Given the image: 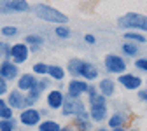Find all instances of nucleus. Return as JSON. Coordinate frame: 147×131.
Returning <instances> with one entry per match:
<instances>
[{
	"mask_svg": "<svg viewBox=\"0 0 147 131\" xmlns=\"http://www.w3.org/2000/svg\"><path fill=\"white\" fill-rule=\"evenodd\" d=\"M67 70L74 79H81V81H86V82H93L100 77V70H98L96 65L89 63L86 60H79V58L70 60L68 65H67Z\"/></svg>",
	"mask_w": 147,
	"mask_h": 131,
	"instance_id": "1",
	"label": "nucleus"
},
{
	"mask_svg": "<svg viewBox=\"0 0 147 131\" xmlns=\"http://www.w3.org/2000/svg\"><path fill=\"white\" fill-rule=\"evenodd\" d=\"M0 77L9 81H18L20 79V68H18L16 63H12L11 60H5L0 63Z\"/></svg>",
	"mask_w": 147,
	"mask_h": 131,
	"instance_id": "14",
	"label": "nucleus"
},
{
	"mask_svg": "<svg viewBox=\"0 0 147 131\" xmlns=\"http://www.w3.org/2000/svg\"><path fill=\"white\" fill-rule=\"evenodd\" d=\"M0 58H4L2 61L11 60V46L7 42H2V40H0Z\"/></svg>",
	"mask_w": 147,
	"mask_h": 131,
	"instance_id": "28",
	"label": "nucleus"
},
{
	"mask_svg": "<svg viewBox=\"0 0 147 131\" xmlns=\"http://www.w3.org/2000/svg\"><path fill=\"white\" fill-rule=\"evenodd\" d=\"M0 33H2L5 39H14V37L18 35V28L16 26H2Z\"/></svg>",
	"mask_w": 147,
	"mask_h": 131,
	"instance_id": "29",
	"label": "nucleus"
},
{
	"mask_svg": "<svg viewBox=\"0 0 147 131\" xmlns=\"http://www.w3.org/2000/svg\"><path fill=\"white\" fill-rule=\"evenodd\" d=\"M117 84H121L126 91H138V89H142L144 81H142V77L135 75V73L126 72V73L117 77Z\"/></svg>",
	"mask_w": 147,
	"mask_h": 131,
	"instance_id": "12",
	"label": "nucleus"
},
{
	"mask_svg": "<svg viewBox=\"0 0 147 131\" xmlns=\"http://www.w3.org/2000/svg\"><path fill=\"white\" fill-rule=\"evenodd\" d=\"M25 93L20 91V89H12L7 93V105L12 108V110H25L26 108V103H25Z\"/></svg>",
	"mask_w": 147,
	"mask_h": 131,
	"instance_id": "15",
	"label": "nucleus"
},
{
	"mask_svg": "<svg viewBox=\"0 0 147 131\" xmlns=\"http://www.w3.org/2000/svg\"><path fill=\"white\" fill-rule=\"evenodd\" d=\"M123 37H124V40L133 42V44H145V42H147L145 35H142L140 32H124Z\"/></svg>",
	"mask_w": 147,
	"mask_h": 131,
	"instance_id": "22",
	"label": "nucleus"
},
{
	"mask_svg": "<svg viewBox=\"0 0 147 131\" xmlns=\"http://www.w3.org/2000/svg\"><path fill=\"white\" fill-rule=\"evenodd\" d=\"M88 89H89V82L81 81V79H70L68 81V86H67V96L68 98L81 100V96L86 95Z\"/></svg>",
	"mask_w": 147,
	"mask_h": 131,
	"instance_id": "8",
	"label": "nucleus"
},
{
	"mask_svg": "<svg viewBox=\"0 0 147 131\" xmlns=\"http://www.w3.org/2000/svg\"><path fill=\"white\" fill-rule=\"evenodd\" d=\"M133 65H135V68H137L138 72L147 73V58H137Z\"/></svg>",
	"mask_w": 147,
	"mask_h": 131,
	"instance_id": "30",
	"label": "nucleus"
},
{
	"mask_svg": "<svg viewBox=\"0 0 147 131\" xmlns=\"http://www.w3.org/2000/svg\"><path fill=\"white\" fill-rule=\"evenodd\" d=\"M103 67H105L109 75H117L119 77L123 73H126L128 63L121 54H107L105 60H103Z\"/></svg>",
	"mask_w": 147,
	"mask_h": 131,
	"instance_id": "5",
	"label": "nucleus"
},
{
	"mask_svg": "<svg viewBox=\"0 0 147 131\" xmlns=\"http://www.w3.org/2000/svg\"><path fill=\"white\" fill-rule=\"evenodd\" d=\"M37 82H39V79L35 77V73L32 72V73H21L20 75V79H18V89L20 91H32L35 86H37Z\"/></svg>",
	"mask_w": 147,
	"mask_h": 131,
	"instance_id": "17",
	"label": "nucleus"
},
{
	"mask_svg": "<svg viewBox=\"0 0 147 131\" xmlns=\"http://www.w3.org/2000/svg\"><path fill=\"white\" fill-rule=\"evenodd\" d=\"M65 73L67 70L60 65H49V72H47V75L51 81H56V82H61L65 79Z\"/></svg>",
	"mask_w": 147,
	"mask_h": 131,
	"instance_id": "20",
	"label": "nucleus"
},
{
	"mask_svg": "<svg viewBox=\"0 0 147 131\" xmlns=\"http://www.w3.org/2000/svg\"><path fill=\"white\" fill-rule=\"evenodd\" d=\"M16 126H18V122H16L14 117L0 121V131H16Z\"/></svg>",
	"mask_w": 147,
	"mask_h": 131,
	"instance_id": "25",
	"label": "nucleus"
},
{
	"mask_svg": "<svg viewBox=\"0 0 147 131\" xmlns=\"http://www.w3.org/2000/svg\"><path fill=\"white\" fill-rule=\"evenodd\" d=\"M47 72H49V65L47 63H42V61H39V63H35L33 65V73L35 75H47Z\"/></svg>",
	"mask_w": 147,
	"mask_h": 131,
	"instance_id": "26",
	"label": "nucleus"
},
{
	"mask_svg": "<svg viewBox=\"0 0 147 131\" xmlns=\"http://www.w3.org/2000/svg\"><path fill=\"white\" fill-rule=\"evenodd\" d=\"M93 131H110V129H107V128H96V129H93Z\"/></svg>",
	"mask_w": 147,
	"mask_h": 131,
	"instance_id": "36",
	"label": "nucleus"
},
{
	"mask_svg": "<svg viewBox=\"0 0 147 131\" xmlns=\"http://www.w3.org/2000/svg\"><path fill=\"white\" fill-rule=\"evenodd\" d=\"M117 26L124 32H147V16L138 12H126L117 19Z\"/></svg>",
	"mask_w": 147,
	"mask_h": 131,
	"instance_id": "2",
	"label": "nucleus"
},
{
	"mask_svg": "<svg viewBox=\"0 0 147 131\" xmlns=\"http://www.w3.org/2000/svg\"><path fill=\"white\" fill-rule=\"evenodd\" d=\"M145 86H147V79H145Z\"/></svg>",
	"mask_w": 147,
	"mask_h": 131,
	"instance_id": "38",
	"label": "nucleus"
},
{
	"mask_svg": "<svg viewBox=\"0 0 147 131\" xmlns=\"http://www.w3.org/2000/svg\"><path fill=\"white\" fill-rule=\"evenodd\" d=\"M128 122V114L121 110H116L114 114H110V117L107 119V126L109 129H116V128H124V124Z\"/></svg>",
	"mask_w": 147,
	"mask_h": 131,
	"instance_id": "18",
	"label": "nucleus"
},
{
	"mask_svg": "<svg viewBox=\"0 0 147 131\" xmlns=\"http://www.w3.org/2000/svg\"><path fill=\"white\" fill-rule=\"evenodd\" d=\"M128 131H138V129H128Z\"/></svg>",
	"mask_w": 147,
	"mask_h": 131,
	"instance_id": "37",
	"label": "nucleus"
},
{
	"mask_svg": "<svg viewBox=\"0 0 147 131\" xmlns=\"http://www.w3.org/2000/svg\"><path fill=\"white\" fill-rule=\"evenodd\" d=\"M42 116H40V110H37L35 107L33 108H25L21 110V114H20V124L26 126V128H33V126H39L42 121Z\"/></svg>",
	"mask_w": 147,
	"mask_h": 131,
	"instance_id": "11",
	"label": "nucleus"
},
{
	"mask_svg": "<svg viewBox=\"0 0 147 131\" xmlns=\"http://www.w3.org/2000/svg\"><path fill=\"white\" fill-rule=\"evenodd\" d=\"M65 98H67V95H63L60 89H51L46 95V105L49 110H61Z\"/></svg>",
	"mask_w": 147,
	"mask_h": 131,
	"instance_id": "13",
	"label": "nucleus"
},
{
	"mask_svg": "<svg viewBox=\"0 0 147 131\" xmlns=\"http://www.w3.org/2000/svg\"><path fill=\"white\" fill-rule=\"evenodd\" d=\"M84 40H86V44L93 46V44H96V37H95V35H91V33H88V35H84Z\"/></svg>",
	"mask_w": 147,
	"mask_h": 131,
	"instance_id": "33",
	"label": "nucleus"
},
{
	"mask_svg": "<svg viewBox=\"0 0 147 131\" xmlns=\"http://www.w3.org/2000/svg\"><path fill=\"white\" fill-rule=\"evenodd\" d=\"M61 124L60 122H56V121H53V119H46V121H42L39 126H37V129L39 131H61Z\"/></svg>",
	"mask_w": 147,
	"mask_h": 131,
	"instance_id": "21",
	"label": "nucleus"
},
{
	"mask_svg": "<svg viewBox=\"0 0 147 131\" xmlns=\"http://www.w3.org/2000/svg\"><path fill=\"white\" fill-rule=\"evenodd\" d=\"M51 86V79H46V77H40L39 82H37V86L26 93V96H25V103H26V108H33V105L39 103V100L42 98L44 95V91Z\"/></svg>",
	"mask_w": 147,
	"mask_h": 131,
	"instance_id": "6",
	"label": "nucleus"
},
{
	"mask_svg": "<svg viewBox=\"0 0 147 131\" xmlns=\"http://www.w3.org/2000/svg\"><path fill=\"white\" fill-rule=\"evenodd\" d=\"M54 35L58 37V39H68L70 37V28L67 25H60L54 28Z\"/></svg>",
	"mask_w": 147,
	"mask_h": 131,
	"instance_id": "27",
	"label": "nucleus"
},
{
	"mask_svg": "<svg viewBox=\"0 0 147 131\" xmlns=\"http://www.w3.org/2000/svg\"><path fill=\"white\" fill-rule=\"evenodd\" d=\"M88 108H86V103L82 100H76V98H65V103L61 107V114L65 117H79L81 114H84Z\"/></svg>",
	"mask_w": 147,
	"mask_h": 131,
	"instance_id": "7",
	"label": "nucleus"
},
{
	"mask_svg": "<svg viewBox=\"0 0 147 131\" xmlns=\"http://www.w3.org/2000/svg\"><path fill=\"white\" fill-rule=\"evenodd\" d=\"M137 98H138V101L147 103V87H145V89H138V91H137Z\"/></svg>",
	"mask_w": 147,
	"mask_h": 131,
	"instance_id": "32",
	"label": "nucleus"
},
{
	"mask_svg": "<svg viewBox=\"0 0 147 131\" xmlns=\"http://www.w3.org/2000/svg\"><path fill=\"white\" fill-rule=\"evenodd\" d=\"M25 44H26L28 47H39V49H40V46L44 44V37L35 35V33L26 35V37H25Z\"/></svg>",
	"mask_w": 147,
	"mask_h": 131,
	"instance_id": "23",
	"label": "nucleus"
},
{
	"mask_svg": "<svg viewBox=\"0 0 147 131\" xmlns=\"http://www.w3.org/2000/svg\"><path fill=\"white\" fill-rule=\"evenodd\" d=\"M138 44H133V42H128L124 40L123 46H121V52H123V58L126 56V58H137L138 56Z\"/></svg>",
	"mask_w": 147,
	"mask_h": 131,
	"instance_id": "19",
	"label": "nucleus"
},
{
	"mask_svg": "<svg viewBox=\"0 0 147 131\" xmlns=\"http://www.w3.org/2000/svg\"><path fill=\"white\" fill-rule=\"evenodd\" d=\"M33 12H35L37 17H40L42 21L53 23V25L56 23L58 26H60V25H65V23L68 21V16H67V14H63L61 11L54 9V7H51V5H47V4H37V5L33 7Z\"/></svg>",
	"mask_w": 147,
	"mask_h": 131,
	"instance_id": "3",
	"label": "nucleus"
},
{
	"mask_svg": "<svg viewBox=\"0 0 147 131\" xmlns=\"http://www.w3.org/2000/svg\"><path fill=\"white\" fill-rule=\"evenodd\" d=\"M61 131H76V128H74V126H63Z\"/></svg>",
	"mask_w": 147,
	"mask_h": 131,
	"instance_id": "34",
	"label": "nucleus"
},
{
	"mask_svg": "<svg viewBox=\"0 0 147 131\" xmlns=\"http://www.w3.org/2000/svg\"><path fill=\"white\" fill-rule=\"evenodd\" d=\"M9 93V87H7V81L0 77V98H2L4 95H7Z\"/></svg>",
	"mask_w": 147,
	"mask_h": 131,
	"instance_id": "31",
	"label": "nucleus"
},
{
	"mask_svg": "<svg viewBox=\"0 0 147 131\" xmlns=\"http://www.w3.org/2000/svg\"><path fill=\"white\" fill-rule=\"evenodd\" d=\"M110 131H128L126 128H116V129H110Z\"/></svg>",
	"mask_w": 147,
	"mask_h": 131,
	"instance_id": "35",
	"label": "nucleus"
},
{
	"mask_svg": "<svg viewBox=\"0 0 147 131\" xmlns=\"http://www.w3.org/2000/svg\"><path fill=\"white\" fill-rule=\"evenodd\" d=\"M88 112L91 116V121L93 122H103L109 119V107H107V98L98 95L95 98L88 100Z\"/></svg>",
	"mask_w": 147,
	"mask_h": 131,
	"instance_id": "4",
	"label": "nucleus"
},
{
	"mask_svg": "<svg viewBox=\"0 0 147 131\" xmlns=\"http://www.w3.org/2000/svg\"><path fill=\"white\" fill-rule=\"evenodd\" d=\"M12 108L7 105V100L0 98V121L2 119H12Z\"/></svg>",
	"mask_w": 147,
	"mask_h": 131,
	"instance_id": "24",
	"label": "nucleus"
},
{
	"mask_svg": "<svg viewBox=\"0 0 147 131\" xmlns=\"http://www.w3.org/2000/svg\"><path fill=\"white\" fill-rule=\"evenodd\" d=\"M32 7L28 2L23 0H7L0 2V14H16V12H28Z\"/></svg>",
	"mask_w": 147,
	"mask_h": 131,
	"instance_id": "10",
	"label": "nucleus"
},
{
	"mask_svg": "<svg viewBox=\"0 0 147 131\" xmlns=\"http://www.w3.org/2000/svg\"><path fill=\"white\" fill-rule=\"evenodd\" d=\"M98 93L105 98H112L116 95V81L110 77H103L98 81Z\"/></svg>",
	"mask_w": 147,
	"mask_h": 131,
	"instance_id": "16",
	"label": "nucleus"
},
{
	"mask_svg": "<svg viewBox=\"0 0 147 131\" xmlns=\"http://www.w3.org/2000/svg\"><path fill=\"white\" fill-rule=\"evenodd\" d=\"M30 58V47L25 42H18L11 46V61L16 65H23Z\"/></svg>",
	"mask_w": 147,
	"mask_h": 131,
	"instance_id": "9",
	"label": "nucleus"
}]
</instances>
